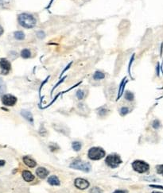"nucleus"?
<instances>
[{
	"label": "nucleus",
	"instance_id": "nucleus-18",
	"mask_svg": "<svg viewBox=\"0 0 163 193\" xmlns=\"http://www.w3.org/2000/svg\"><path fill=\"white\" fill-rule=\"evenodd\" d=\"M72 147L75 151L78 152V151H80L81 149V142H79V141H74V142H72Z\"/></svg>",
	"mask_w": 163,
	"mask_h": 193
},
{
	"label": "nucleus",
	"instance_id": "nucleus-13",
	"mask_svg": "<svg viewBox=\"0 0 163 193\" xmlns=\"http://www.w3.org/2000/svg\"><path fill=\"white\" fill-rule=\"evenodd\" d=\"M48 183L51 185H59L60 184V181H59V179L58 177H56V176H52L50 177L48 179Z\"/></svg>",
	"mask_w": 163,
	"mask_h": 193
},
{
	"label": "nucleus",
	"instance_id": "nucleus-3",
	"mask_svg": "<svg viewBox=\"0 0 163 193\" xmlns=\"http://www.w3.org/2000/svg\"><path fill=\"white\" fill-rule=\"evenodd\" d=\"M105 162L111 168H115L122 163V161L120 159V157L116 154H111L107 157Z\"/></svg>",
	"mask_w": 163,
	"mask_h": 193
},
{
	"label": "nucleus",
	"instance_id": "nucleus-17",
	"mask_svg": "<svg viewBox=\"0 0 163 193\" xmlns=\"http://www.w3.org/2000/svg\"><path fill=\"white\" fill-rule=\"evenodd\" d=\"M6 91V84L2 79L0 78V96L3 95Z\"/></svg>",
	"mask_w": 163,
	"mask_h": 193
},
{
	"label": "nucleus",
	"instance_id": "nucleus-24",
	"mask_svg": "<svg viewBox=\"0 0 163 193\" xmlns=\"http://www.w3.org/2000/svg\"><path fill=\"white\" fill-rule=\"evenodd\" d=\"M107 112H108L107 110L104 109V108H102L100 111H99V114H100V115H101V116H104V115H105V114H107Z\"/></svg>",
	"mask_w": 163,
	"mask_h": 193
},
{
	"label": "nucleus",
	"instance_id": "nucleus-12",
	"mask_svg": "<svg viewBox=\"0 0 163 193\" xmlns=\"http://www.w3.org/2000/svg\"><path fill=\"white\" fill-rule=\"evenodd\" d=\"M21 114H22V116L24 117V118H26V120H28V121L30 122H31V123H34V118H33V115L32 114H31L30 111H22V112H21Z\"/></svg>",
	"mask_w": 163,
	"mask_h": 193
},
{
	"label": "nucleus",
	"instance_id": "nucleus-28",
	"mask_svg": "<svg viewBox=\"0 0 163 193\" xmlns=\"http://www.w3.org/2000/svg\"><path fill=\"white\" fill-rule=\"evenodd\" d=\"M113 193H125V191H122V190H116V191H115Z\"/></svg>",
	"mask_w": 163,
	"mask_h": 193
},
{
	"label": "nucleus",
	"instance_id": "nucleus-9",
	"mask_svg": "<svg viewBox=\"0 0 163 193\" xmlns=\"http://www.w3.org/2000/svg\"><path fill=\"white\" fill-rule=\"evenodd\" d=\"M36 174L41 179H45L49 175V171L45 168L40 167L36 170Z\"/></svg>",
	"mask_w": 163,
	"mask_h": 193
},
{
	"label": "nucleus",
	"instance_id": "nucleus-10",
	"mask_svg": "<svg viewBox=\"0 0 163 193\" xmlns=\"http://www.w3.org/2000/svg\"><path fill=\"white\" fill-rule=\"evenodd\" d=\"M23 161L27 166L30 167V168H34L36 166V161H34V159H32L31 157H28V156H26V157H23Z\"/></svg>",
	"mask_w": 163,
	"mask_h": 193
},
{
	"label": "nucleus",
	"instance_id": "nucleus-6",
	"mask_svg": "<svg viewBox=\"0 0 163 193\" xmlns=\"http://www.w3.org/2000/svg\"><path fill=\"white\" fill-rule=\"evenodd\" d=\"M2 103L5 106L7 107H13L15 106L17 103V98L11 94H7L4 95L2 98Z\"/></svg>",
	"mask_w": 163,
	"mask_h": 193
},
{
	"label": "nucleus",
	"instance_id": "nucleus-19",
	"mask_svg": "<svg viewBox=\"0 0 163 193\" xmlns=\"http://www.w3.org/2000/svg\"><path fill=\"white\" fill-rule=\"evenodd\" d=\"M126 99L128 100V101H132L134 99V94L131 93V91H127L125 95Z\"/></svg>",
	"mask_w": 163,
	"mask_h": 193
},
{
	"label": "nucleus",
	"instance_id": "nucleus-22",
	"mask_svg": "<svg viewBox=\"0 0 163 193\" xmlns=\"http://www.w3.org/2000/svg\"><path fill=\"white\" fill-rule=\"evenodd\" d=\"M152 126L154 129L157 130V129H158L160 127V122L158 121V120H154V121L153 122Z\"/></svg>",
	"mask_w": 163,
	"mask_h": 193
},
{
	"label": "nucleus",
	"instance_id": "nucleus-4",
	"mask_svg": "<svg viewBox=\"0 0 163 193\" xmlns=\"http://www.w3.org/2000/svg\"><path fill=\"white\" fill-rule=\"evenodd\" d=\"M132 167L134 171L138 172L139 173H145L150 168V166L147 163L142 161H135L133 162Z\"/></svg>",
	"mask_w": 163,
	"mask_h": 193
},
{
	"label": "nucleus",
	"instance_id": "nucleus-26",
	"mask_svg": "<svg viewBox=\"0 0 163 193\" xmlns=\"http://www.w3.org/2000/svg\"><path fill=\"white\" fill-rule=\"evenodd\" d=\"M38 35L39 36V38H43L44 37V33L43 32H39L38 34Z\"/></svg>",
	"mask_w": 163,
	"mask_h": 193
},
{
	"label": "nucleus",
	"instance_id": "nucleus-5",
	"mask_svg": "<svg viewBox=\"0 0 163 193\" xmlns=\"http://www.w3.org/2000/svg\"><path fill=\"white\" fill-rule=\"evenodd\" d=\"M70 167L72 168H75V169L81 170V171H84L85 172H88L91 170L90 164L81 161H75L70 164Z\"/></svg>",
	"mask_w": 163,
	"mask_h": 193
},
{
	"label": "nucleus",
	"instance_id": "nucleus-15",
	"mask_svg": "<svg viewBox=\"0 0 163 193\" xmlns=\"http://www.w3.org/2000/svg\"><path fill=\"white\" fill-rule=\"evenodd\" d=\"M14 37H15V39L18 40V41H22V40L25 39L26 35L22 31H16L14 34Z\"/></svg>",
	"mask_w": 163,
	"mask_h": 193
},
{
	"label": "nucleus",
	"instance_id": "nucleus-21",
	"mask_svg": "<svg viewBox=\"0 0 163 193\" xmlns=\"http://www.w3.org/2000/svg\"><path fill=\"white\" fill-rule=\"evenodd\" d=\"M128 112H129V109L127 107H122L120 110V114L122 115H126Z\"/></svg>",
	"mask_w": 163,
	"mask_h": 193
},
{
	"label": "nucleus",
	"instance_id": "nucleus-20",
	"mask_svg": "<svg viewBox=\"0 0 163 193\" xmlns=\"http://www.w3.org/2000/svg\"><path fill=\"white\" fill-rule=\"evenodd\" d=\"M84 93L82 90H79V91H77V97L78 98V99H80V100L83 99H84Z\"/></svg>",
	"mask_w": 163,
	"mask_h": 193
},
{
	"label": "nucleus",
	"instance_id": "nucleus-27",
	"mask_svg": "<svg viewBox=\"0 0 163 193\" xmlns=\"http://www.w3.org/2000/svg\"><path fill=\"white\" fill-rule=\"evenodd\" d=\"M4 30H3V28H2L1 25H0V36H2V34H3Z\"/></svg>",
	"mask_w": 163,
	"mask_h": 193
},
{
	"label": "nucleus",
	"instance_id": "nucleus-29",
	"mask_svg": "<svg viewBox=\"0 0 163 193\" xmlns=\"http://www.w3.org/2000/svg\"><path fill=\"white\" fill-rule=\"evenodd\" d=\"M5 164V161H0V166H2Z\"/></svg>",
	"mask_w": 163,
	"mask_h": 193
},
{
	"label": "nucleus",
	"instance_id": "nucleus-14",
	"mask_svg": "<svg viewBox=\"0 0 163 193\" xmlns=\"http://www.w3.org/2000/svg\"><path fill=\"white\" fill-rule=\"evenodd\" d=\"M21 57H22V58H25V59L30 58L31 57L30 50L28 49V48H24V49H22V52H21Z\"/></svg>",
	"mask_w": 163,
	"mask_h": 193
},
{
	"label": "nucleus",
	"instance_id": "nucleus-16",
	"mask_svg": "<svg viewBox=\"0 0 163 193\" xmlns=\"http://www.w3.org/2000/svg\"><path fill=\"white\" fill-rule=\"evenodd\" d=\"M104 77H105V75H104V72H102V71H96L93 76L94 80H102V79H104Z\"/></svg>",
	"mask_w": 163,
	"mask_h": 193
},
{
	"label": "nucleus",
	"instance_id": "nucleus-31",
	"mask_svg": "<svg viewBox=\"0 0 163 193\" xmlns=\"http://www.w3.org/2000/svg\"><path fill=\"white\" fill-rule=\"evenodd\" d=\"M152 193H161V192H156V191H154V192H152Z\"/></svg>",
	"mask_w": 163,
	"mask_h": 193
},
{
	"label": "nucleus",
	"instance_id": "nucleus-25",
	"mask_svg": "<svg viewBox=\"0 0 163 193\" xmlns=\"http://www.w3.org/2000/svg\"><path fill=\"white\" fill-rule=\"evenodd\" d=\"M150 187H151V188H160V189H163V186H160V185H150Z\"/></svg>",
	"mask_w": 163,
	"mask_h": 193
},
{
	"label": "nucleus",
	"instance_id": "nucleus-11",
	"mask_svg": "<svg viewBox=\"0 0 163 193\" xmlns=\"http://www.w3.org/2000/svg\"><path fill=\"white\" fill-rule=\"evenodd\" d=\"M22 175L23 179L26 182H31V181H33L34 180V176L30 171H26V170L23 171Z\"/></svg>",
	"mask_w": 163,
	"mask_h": 193
},
{
	"label": "nucleus",
	"instance_id": "nucleus-1",
	"mask_svg": "<svg viewBox=\"0 0 163 193\" xmlns=\"http://www.w3.org/2000/svg\"><path fill=\"white\" fill-rule=\"evenodd\" d=\"M18 21L20 25L26 29L34 28L37 24L36 18H34L32 14H28V13L20 14L18 17Z\"/></svg>",
	"mask_w": 163,
	"mask_h": 193
},
{
	"label": "nucleus",
	"instance_id": "nucleus-23",
	"mask_svg": "<svg viewBox=\"0 0 163 193\" xmlns=\"http://www.w3.org/2000/svg\"><path fill=\"white\" fill-rule=\"evenodd\" d=\"M157 172H158V173L163 176V164H160L157 166Z\"/></svg>",
	"mask_w": 163,
	"mask_h": 193
},
{
	"label": "nucleus",
	"instance_id": "nucleus-7",
	"mask_svg": "<svg viewBox=\"0 0 163 193\" xmlns=\"http://www.w3.org/2000/svg\"><path fill=\"white\" fill-rule=\"evenodd\" d=\"M0 68L2 69V73L3 75H7L10 72L11 69V64L7 59L0 60Z\"/></svg>",
	"mask_w": 163,
	"mask_h": 193
},
{
	"label": "nucleus",
	"instance_id": "nucleus-8",
	"mask_svg": "<svg viewBox=\"0 0 163 193\" xmlns=\"http://www.w3.org/2000/svg\"><path fill=\"white\" fill-rule=\"evenodd\" d=\"M75 186L77 187V188H79V189H86L89 187V183L88 181H87L86 180H84V179L82 178H77L75 180Z\"/></svg>",
	"mask_w": 163,
	"mask_h": 193
},
{
	"label": "nucleus",
	"instance_id": "nucleus-30",
	"mask_svg": "<svg viewBox=\"0 0 163 193\" xmlns=\"http://www.w3.org/2000/svg\"><path fill=\"white\" fill-rule=\"evenodd\" d=\"M91 191H95V193H100V190H99L98 191H95V188H93V189L91 190Z\"/></svg>",
	"mask_w": 163,
	"mask_h": 193
},
{
	"label": "nucleus",
	"instance_id": "nucleus-2",
	"mask_svg": "<svg viewBox=\"0 0 163 193\" xmlns=\"http://www.w3.org/2000/svg\"><path fill=\"white\" fill-rule=\"evenodd\" d=\"M88 156L91 160L97 161V160L102 159L105 156V151L103 149L99 148V147H92L88 151Z\"/></svg>",
	"mask_w": 163,
	"mask_h": 193
}]
</instances>
